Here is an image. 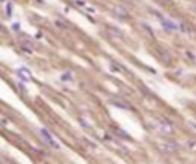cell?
<instances>
[{
    "instance_id": "8992f818",
    "label": "cell",
    "mask_w": 196,
    "mask_h": 164,
    "mask_svg": "<svg viewBox=\"0 0 196 164\" xmlns=\"http://www.w3.org/2000/svg\"><path fill=\"white\" fill-rule=\"evenodd\" d=\"M75 5H78V6H81V8H86V6H88L84 0H75Z\"/></svg>"
},
{
    "instance_id": "6da1fadb",
    "label": "cell",
    "mask_w": 196,
    "mask_h": 164,
    "mask_svg": "<svg viewBox=\"0 0 196 164\" xmlns=\"http://www.w3.org/2000/svg\"><path fill=\"white\" fill-rule=\"evenodd\" d=\"M40 134L43 135V140H45L46 143H48L49 146L52 147V149H55V150H58V149H60V144H58L57 141H55V140L52 138V135L49 134V132H48L46 129H41V130H40Z\"/></svg>"
},
{
    "instance_id": "52a82bcc",
    "label": "cell",
    "mask_w": 196,
    "mask_h": 164,
    "mask_svg": "<svg viewBox=\"0 0 196 164\" xmlns=\"http://www.w3.org/2000/svg\"><path fill=\"white\" fill-rule=\"evenodd\" d=\"M61 80H72V77H70V74H69V72H66V74H64L63 77H61Z\"/></svg>"
},
{
    "instance_id": "3957f363",
    "label": "cell",
    "mask_w": 196,
    "mask_h": 164,
    "mask_svg": "<svg viewBox=\"0 0 196 164\" xmlns=\"http://www.w3.org/2000/svg\"><path fill=\"white\" fill-rule=\"evenodd\" d=\"M162 25H164V28L172 29V31H178L179 29V26L175 23V21H172V20H168V19H162Z\"/></svg>"
},
{
    "instance_id": "7a4b0ae2",
    "label": "cell",
    "mask_w": 196,
    "mask_h": 164,
    "mask_svg": "<svg viewBox=\"0 0 196 164\" xmlns=\"http://www.w3.org/2000/svg\"><path fill=\"white\" fill-rule=\"evenodd\" d=\"M155 127L159 130L161 134H172V126L167 121H159L158 124H155Z\"/></svg>"
},
{
    "instance_id": "277c9868",
    "label": "cell",
    "mask_w": 196,
    "mask_h": 164,
    "mask_svg": "<svg viewBox=\"0 0 196 164\" xmlns=\"http://www.w3.org/2000/svg\"><path fill=\"white\" fill-rule=\"evenodd\" d=\"M113 12H115L118 17H123V19H126L127 15H129L127 11L124 9V8H121V6H115V8H113Z\"/></svg>"
},
{
    "instance_id": "5b68a950",
    "label": "cell",
    "mask_w": 196,
    "mask_h": 164,
    "mask_svg": "<svg viewBox=\"0 0 196 164\" xmlns=\"http://www.w3.org/2000/svg\"><path fill=\"white\" fill-rule=\"evenodd\" d=\"M109 32H110L112 35H115V37H118V39H121L123 37V34L119 31H117V29H113V28H109Z\"/></svg>"
}]
</instances>
